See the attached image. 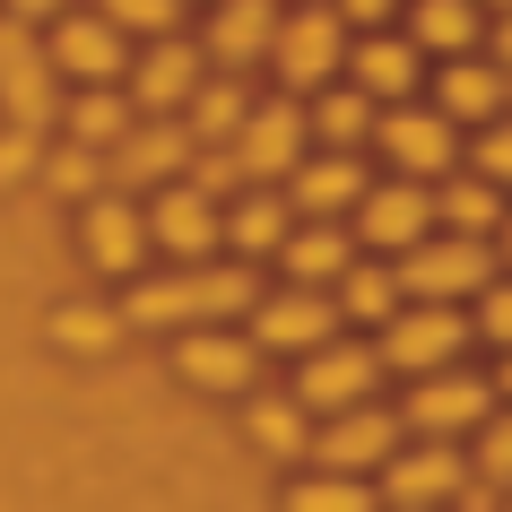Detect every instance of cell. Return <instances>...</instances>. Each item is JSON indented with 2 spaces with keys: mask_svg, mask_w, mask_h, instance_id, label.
Instances as JSON below:
<instances>
[{
  "mask_svg": "<svg viewBox=\"0 0 512 512\" xmlns=\"http://www.w3.org/2000/svg\"><path fill=\"white\" fill-rule=\"evenodd\" d=\"M400 35L417 44V61H460V53H478L486 9H469V0H400Z\"/></svg>",
  "mask_w": 512,
  "mask_h": 512,
  "instance_id": "cell-25",
  "label": "cell"
},
{
  "mask_svg": "<svg viewBox=\"0 0 512 512\" xmlns=\"http://www.w3.org/2000/svg\"><path fill=\"white\" fill-rule=\"evenodd\" d=\"M374 478H382L374 504H391V512H443L460 495V478H469V460H460V443H400Z\"/></svg>",
  "mask_w": 512,
  "mask_h": 512,
  "instance_id": "cell-13",
  "label": "cell"
},
{
  "mask_svg": "<svg viewBox=\"0 0 512 512\" xmlns=\"http://www.w3.org/2000/svg\"><path fill=\"white\" fill-rule=\"evenodd\" d=\"M226 157L243 165V183H252V191H278L304 157H313V139H304V105H296V96H252L243 131L226 139Z\"/></svg>",
  "mask_w": 512,
  "mask_h": 512,
  "instance_id": "cell-7",
  "label": "cell"
},
{
  "mask_svg": "<svg viewBox=\"0 0 512 512\" xmlns=\"http://www.w3.org/2000/svg\"><path fill=\"white\" fill-rule=\"evenodd\" d=\"M261 296V278L243 270V261H191V270H165V278H131V296H122V322L139 330H226L252 313Z\"/></svg>",
  "mask_w": 512,
  "mask_h": 512,
  "instance_id": "cell-1",
  "label": "cell"
},
{
  "mask_svg": "<svg viewBox=\"0 0 512 512\" xmlns=\"http://www.w3.org/2000/svg\"><path fill=\"white\" fill-rule=\"evenodd\" d=\"M87 235V261L105 278H148V217H139V200H122V191H96L79 217Z\"/></svg>",
  "mask_w": 512,
  "mask_h": 512,
  "instance_id": "cell-21",
  "label": "cell"
},
{
  "mask_svg": "<svg viewBox=\"0 0 512 512\" xmlns=\"http://www.w3.org/2000/svg\"><path fill=\"white\" fill-rule=\"evenodd\" d=\"M183 183L200 191V200H209V209H226V200H235V191H252V183H243V165L226 157V148H191V165H183Z\"/></svg>",
  "mask_w": 512,
  "mask_h": 512,
  "instance_id": "cell-39",
  "label": "cell"
},
{
  "mask_svg": "<svg viewBox=\"0 0 512 512\" xmlns=\"http://www.w3.org/2000/svg\"><path fill=\"white\" fill-rule=\"evenodd\" d=\"M61 139H70V148H87V157H105L113 139L131 131L139 113H131V96H122V87H61Z\"/></svg>",
  "mask_w": 512,
  "mask_h": 512,
  "instance_id": "cell-27",
  "label": "cell"
},
{
  "mask_svg": "<svg viewBox=\"0 0 512 512\" xmlns=\"http://www.w3.org/2000/svg\"><path fill=\"white\" fill-rule=\"evenodd\" d=\"M304 139L330 148V157H365V139H374V105H365L348 79H330L322 96H304Z\"/></svg>",
  "mask_w": 512,
  "mask_h": 512,
  "instance_id": "cell-28",
  "label": "cell"
},
{
  "mask_svg": "<svg viewBox=\"0 0 512 512\" xmlns=\"http://www.w3.org/2000/svg\"><path fill=\"white\" fill-rule=\"evenodd\" d=\"M469 478H486V486H504L512 495V408H495V417H478V434H469Z\"/></svg>",
  "mask_w": 512,
  "mask_h": 512,
  "instance_id": "cell-36",
  "label": "cell"
},
{
  "mask_svg": "<svg viewBox=\"0 0 512 512\" xmlns=\"http://www.w3.org/2000/svg\"><path fill=\"white\" fill-rule=\"evenodd\" d=\"M339 61H348V27L330 18V0H296V9H278V35H270V61L278 70V96H322L339 79Z\"/></svg>",
  "mask_w": 512,
  "mask_h": 512,
  "instance_id": "cell-3",
  "label": "cell"
},
{
  "mask_svg": "<svg viewBox=\"0 0 512 512\" xmlns=\"http://www.w3.org/2000/svg\"><path fill=\"white\" fill-rule=\"evenodd\" d=\"M200 44L191 35H157V44H139L131 70H122V96H131L139 122H174V113L191 105V87H200Z\"/></svg>",
  "mask_w": 512,
  "mask_h": 512,
  "instance_id": "cell-12",
  "label": "cell"
},
{
  "mask_svg": "<svg viewBox=\"0 0 512 512\" xmlns=\"http://www.w3.org/2000/svg\"><path fill=\"white\" fill-rule=\"evenodd\" d=\"M478 53H486V61H495V70H504V79H512V9H495V18H486Z\"/></svg>",
  "mask_w": 512,
  "mask_h": 512,
  "instance_id": "cell-44",
  "label": "cell"
},
{
  "mask_svg": "<svg viewBox=\"0 0 512 512\" xmlns=\"http://www.w3.org/2000/svg\"><path fill=\"white\" fill-rule=\"evenodd\" d=\"M339 79H348L374 113H391V105H417V79H426V61H417V44H408L400 27H391V35H348V61H339Z\"/></svg>",
  "mask_w": 512,
  "mask_h": 512,
  "instance_id": "cell-18",
  "label": "cell"
},
{
  "mask_svg": "<svg viewBox=\"0 0 512 512\" xmlns=\"http://www.w3.org/2000/svg\"><path fill=\"white\" fill-rule=\"evenodd\" d=\"M217 235H226V252L252 270V261H278V243L296 235V209H287V191H235V200L217 209Z\"/></svg>",
  "mask_w": 512,
  "mask_h": 512,
  "instance_id": "cell-24",
  "label": "cell"
},
{
  "mask_svg": "<svg viewBox=\"0 0 512 512\" xmlns=\"http://www.w3.org/2000/svg\"><path fill=\"white\" fill-rule=\"evenodd\" d=\"M391 408H400L408 443H460V434H478V417H495V391H486L478 365H452V374L408 382V400H391Z\"/></svg>",
  "mask_w": 512,
  "mask_h": 512,
  "instance_id": "cell-6",
  "label": "cell"
},
{
  "mask_svg": "<svg viewBox=\"0 0 512 512\" xmlns=\"http://www.w3.org/2000/svg\"><path fill=\"white\" fill-rule=\"evenodd\" d=\"M469 9H486V18H495V9H512V0H469Z\"/></svg>",
  "mask_w": 512,
  "mask_h": 512,
  "instance_id": "cell-48",
  "label": "cell"
},
{
  "mask_svg": "<svg viewBox=\"0 0 512 512\" xmlns=\"http://www.w3.org/2000/svg\"><path fill=\"white\" fill-rule=\"evenodd\" d=\"M61 9H79V0H0V18H9V27H53Z\"/></svg>",
  "mask_w": 512,
  "mask_h": 512,
  "instance_id": "cell-43",
  "label": "cell"
},
{
  "mask_svg": "<svg viewBox=\"0 0 512 512\" xmlns=\"http://www.w3.org/2000/svg\"><path fill=\"white\" fill-rule=\"evenodd\" d=\"M243 113H252V87L226 79V70H200V87H191V105L174 113V122H183L191 148H226V139L243 131Z\"/></svg>",
  "mask_w": 512,
  "mask_h": 512,
  "instance_id": "cell-29",
  "label": "cell"
},
{
  "mask_svg": "<svg viewBox=\"0 0 512 512\" xmlns=\"http://www.w3.org/2000/svg\"><path fill=\"white\" fill-rule=\"evenodd\" d=\"M365 183H374L365 157H330V148H313L278 191H287V209H296L304 226H348V209L365 200Z\"/></svg>",
  "mask_w": 512,
  "mask_h": 512,
  "instance_id": "cell-20",
  "label": "cell"
},
{
  "mask_svg": "<svg viewBox=\"0 0 512 512\" xmlns=\"http://www.w3.org/2000/svg\"><path fill=\"white\" fill-rule=\"evenodd\" d=\"M400 443H408V434H400V408H391V400H356V408H339V417L313 426V460L339 469V478H374Z\"/></svg>",
  "mask_w": 512,
  "mask_h": 512,
  "instance_id": "cell-10",
  "label": "cell"
},
{
  "mask_svg": "<svg viewBox=\"0 0 512 512\" xmlns=\"http://www.w3.org/2000/svg\"><path fill=\"white\" fill-rule=\"evenodd\" d=\"M330 313H339V330H365V339H374V330L400 313V278H391V261H348V278L330 287Z\"/></svg>",
  "mask_w": 512,
  "mask_h": 512,
  "instance_id": "cell-31",
  "label": "cell"
},
{
  "mask_svg": "<svg viewBox=\"0 0 512 512\" xmlns=\"http://www.w3.org/2000/svg\"><path fill=\"white\" fill-rule=\"evenodd\" d=\"M330 18L348 35H391L400 27V0H330Z\"/></svg>",
  "mask_w": 512,
  "mask_h": 512,
  "instance_id": "cell-41",
  "label": "cell"
},
{
  "mask_svg": "<svg viewBox=\"0 0 512 512\" xmlns=\"http://www.w3.org/2000/svg\"><path fill=\"white\" fill-rule=\"evenodd\" d=\"M174 374L191 391H252L261 382V348L243 330H183L174 339Z\"/></svg>",
  "mask_w": 512,
  "mask_h": 512,
  "instance_id": "cell-23",
  "label": "cell"
},
{
  "mask_svg": "<svg viewBox=\"0 0 512 512\" xmlns=\"http://www.w3.org/2000/svg\"><path fill=\"white\" fill-rule=\"evenodd\" d=\"M183 165H191L183 122H131V131L105 148V191H122V200H148V191L183 183Z\"/></svg>",
  "mask_w": 512,
  "mask_h": 512,
  "instance_id": "cell-14",
  "label": "cell"
},
{
  "mask_svg": "<svg viewBox=\"0 0 512 512\" xmlns=\"http://www.w3.org/2000/svg\"><path fill=\"white\" fill-rule=\"evenodd\" d=\"M278 9H296V0H278Z\"/></svg>",
  "mask_w": 512,
  "mask_h": 512,
  "instance_id": "cell-49",
  "label": "cell"
},
{
  "mask_svg": "<svg viewBox=\"0 0 512 512\" xmlns=\"http://www.w3.org/2000/svg\"><path fill=\"white\" fill-rule=\"evenodd\" d=\"M183 9H191V0H183ZM200 9H209V0H200Z\"/></svg>",
  "mask_w": 512,
  "mask_h": 512,
  "instance_id": "cell-50",
  "label": "cell"
},
{
  "mask_svg": "<svg viewBox=\"0 0 512 512\" xmlns=\"http://www.w3.org/2000/svg\"><path fill=\"white\" fill-rule=\"evenodd\" d=\"M243 434H252L261 452H278V460L313 452V426H304V408H296V400H278V391H252V408H243Z\"/></svg>",
  "mask_w": 512,
  "mask_h": 512,
  "instance_id": "cell-32",
  "label": "cell"
},
{
  "mask_svg": "<svg viewBox=\"0 0 512 512\" xmlns=\"http://www.w3.org/2000/svg\"><path fill=\"white\" fill-rule=\"evenodd\" d=\"M35 157H44V148H35V131H9V139H0V183L35 174Z\"/></svg>",
  "mask_w": 512,
  "mask_h": 512,
  "instance_id": "cell-42",
  "label": "cell"
},
{
  "mask_svg": "<svg viewBox=\"0 0 512 512\" xmlns=\"http://www.w3.org/2000/svg\"><path fill=\"white\" fill-rule=\"evenodd\" d=\"M139 217H148V252H165L174 270H191V261H226V235H217V209L200 200L191 183H165L139 200Z\"/></svg>",
  "mask_w": 512,
  "mask_h": 512,
  "instance_id": "cell-16",
  "label": "cell"
},
{
  "mask_svg": "<svg viewBox=\"0 0 512 512\" xmlns=\"http://www.w3.org/2000/svg\"><path fill=\"white\" fill-rule=\"evenodd\" d=\"M35 165H44V183L70 191V200H96V191H105V157H87V148H70V139H53Z\"/></svg>",
  "mask_w": 512,
  "mask_h": 512,
  "instance_id": "cell-38",
  "label": "cell"
},
{
  "mask_svg": "<svg viewBox=\"0 0 512 512\" xmlns=\"http://www.w3.org/2000/svg\"><path fill=\"white\" fill-rule=\"evenodd\" d=\"M469 339H478V348H495V356L512 348V278H495V287H478V296H469Z\"/></svg>",
  "mask_w": 512,
  "mask_h": 512,
  "instance_id": "cell-40",
  "label": "cell"
},
{
  "mask_svg": "<svg viewBox=\"0 0 512 512\" xmlns=\"http://www.w3.org/2000/svg\"><path fill=\"white\" fill-rule=\"evenodd\" d=\"M243 339H252V348L261 356H313V348H330V339H339V313H330V296L322 287H261V296H252V313H243Z\"/></svg>",
  "mask_w": 512,
  "mask_h": 512,
  "instance_id": "cell-9",
  "label": "cell"
},
{
  "mask_svg": "<svg viewBox=\"0 0 512 512\" xmlns=\"http://www.w3.org/2000/svg\"><path fill=\"white\" fill-rule=\"evenodd\" d=\"M486 391H495V408H512V348L495 356V374H486Z\"/></svg>",
  "mask_w": 512,
  "mask_h": 512,
  "instance_id": "cell-46",
  "label": "cell"
},
{
  "mask_svg": "<svg viewBox=\"0 0 512 512\" xmlns=\"http://www.w3.org/2000/svg\"><path fill=\"white\" fill-rule=\"evenodd\" d=\"M469 313H452V304H400L391 322L374 330V365L400 382H426V374H452V365H469Z\"/></svg>",
  "mask_w": 512,
  "mask_h": 512,
  "instance_id": "cell-2",
  "label": "cell"
},
{
  "mask_svg": "<svg viewBox=\"0 0 512 512\" xmlns=\"http://www.w3.org/2000/svg\"><path fill=\"white\" fill-rule=\"evenodd\" d=\"M44 61H53L61 87H122L131 70V44L96 18V9H61L53 27H44Z\"/></svg>",
  "mask_w": 512,
  "mask_h": 512,
  "instance_id": "cell-11",
  "label": "cell"
},
{
  "mask_svg": "<svg viewBox=\"0 0 512 512\" xmlns=\"http://www.w3.org/2000/svg\"><path fill=\"white\" fill-rule=\"evenodd\" d=\"M486 252H495V270L512 278V209H504V226H495V243H486Z\"/></svg>",
  "mask_w": 512,
  "mask_h": 512,
  "instance_id": "cell-47",
  "label": "cell"
},
{
  "mask_svg": "<svg viewBox=\"0 0 512 512\" xmlns=\"http://www.w3.org/2000/svg\"><path fill=\"white\" fill-rule=\"evenodd\" d=\"M365 148H382V165H391V183H443V174H460V131L443 122L434 105H391L374 113V139Z\"/></svg>",
  "mask_w": 512,
  "mask_h": 512,
  "instance_id": "cell-5",
  "label": "cell"
},
{
  "mask_svg": "<svg viewBox=\"0 0 512 512\" xmlns=\"http://www.w3.org/2000/svg\"><path fill=\"white\" fill-rule=\"evenodd\" d=\"M348 261H356V243H348V226H304L296 217V235L278 243V287H339L348 278Z\"/></svg>",
  "mask_w": 512,
  "mask_h": 512,
  "instance_id": "cell-26",
  "label": "cell"
},
{
  "mask_svg": "<svg viewBox=\"0 0 512 512\" xmlns=\"http://www.w3.org/2000/svg\"><path fill=\"white\" fill-rule=\"evenodd\" d=\"M53 339H61V348H79V356H105L113 339H122V313H105V304H61Z\"/></svg>",
  "mask_w": 512,
  "mask_h": 512,
  "instance_id": "cell-37",
  "label": "cell"
},
{
  "mask_svg": "<svg viewBox=\"0 0 512 512\" xmlns=\"http://www.w3.org/2000/svg\"><path fill=\"white\" fill-rule=\"evenodd\" d=\"M434 113L452 122L460 139L486 131V122H504V70L486 53H460V61H434Z\"/></svg>",
  "mask_w": 512,
  "mask_h": 512,
  "instance_id": "cell-22",
  "label": "cell"
},
{
  "mask_svg": "<svg viewBox=\"0 0 512 512\" xmlns=\"http://www.w3.org/2000/svg\"><path fill=\"white\" fill-rule=\"evenodd\" d=\"M391 278H400V304H452V313H469V296L478 287H495V252L486 243H460V235H426L417 252H400L391 261Z\"/></svg>",
  "mask_w": 512,
  "mask_h": 512,
  "instance_id": "cell-4",
  "label": "cell"
},
{
  "mask_svg": "<svg viewBox=\"0 0 512 512\" xmlns=\"http://www.w3.org/2000/svg\"><path fill=\"white\" fill-rule=\"evenodd\" d=\"M87 9H96V18H105L113 35H122V44H157V35H183V0H87Z\"/></svg>",
  "mask_w": 512,
  "mask_h": 512,
  "instance_id": "cell-33",
  "label": "cell"
},
{
  "mask_svg": "<svg viewBox=\"0 0 512 512\" xmlns=\"http://www.w3.org/2000/svg\"><path fill=\"white\" fill-rule=\"evenodd\" d=\"M287 512H382L365 478H339V469H313V478L287 486Z\"/></svg>",
  "mask_w": 512,
  "mask_h": 512,
  "instance_id": "cell-34",
  "label": "cell"
},
{
  "mask_svg": "<svg viewBox=\"0 0 512 512\" xmlns=\"http://www.w3.org/2000/svg\"><path fill=\"white\" fill-rule=\"evenodd\" d=\"M287 400L304 408V417H339V408L356 400H382V365H374V339H356V330H339L330 348H313L296 365V391Z\"/></svg>",
  "mask_w": 512,
  "mask_h": 512,
  "instance_id": "cell-8",
  "label": "cell"
},
{
  "mask_svg": "<svg viewBox=\"0 0 512 512\" xmlns=\"http://www.w3.org/2000/svg\"><path fill=\"white\" fill-rule=\"evenodd\" d=\"M504 512H512V495H504Z\"/></svg>",
  "mask_w": 512,
  "mask_h": 512,
  "instance_id": "cell-51",
  "label": "cell"
},
{
  "mask_svg": "<svg viewBox=\"0 0 512 512\" xmlns=\"http://www.w3.org/2000/svg\"><path fill=\"white\" fill-rule=\"evenodd\" d=\"M270 35H278V0H209V27L191 35L209 70L243 79V70H261L270 61Z\"/></svg>",
  "mask_w": 512,
  "mask_h": 512,
  "instance_id": "cell-19",
  "label": "cell"
},
{
  "mask_svg": "<svg viewBox=\"0 0 512 512\" xmlns=\"http://www.w3.org/2000/svg\"><path fill=\"white\" fill-rule=\"evenodd\" d=\"M460 174H478V183H495V191L512 200V113L460 139Z\"/></svg>",
  "mask_w": 512,
  "mask_h": 512,
  "instance_id": "cell-35",
  "label": "cell"
},
{
  "mask_svg": "<svg viewBox=\"0 0 512 512\" xmlns=\"http://www.w3.org/2000/svg\"><path fill=\"white\" fill-rule=\"evenodd\" d=\"M434 235V191L426 183H365V200L348 209V243H365V252H417V243Z\"/></svg>",
  "mask_w": 512,
  "mask_h": 512,
  "instance_id": "cell-15",
  "label": "cell"
},
{
  "mask_svg": "<svg viewBox=\"0 0 512 512\" xmlns=\"http://www.w3.org/2000/svg\"><path fill=\"white\" fill-rule=\"evenodd\" d=\"M0 105H9L18 131H44L61 113V79H53V61H44V35L9 27V18H0Z\"/></svg>",
  "mask_w": 512,
  "mask_h": 512,
  "instance_id": "cell-17",
  "label": "cell"
},
{
  "mask_svg": "<svg viewBox=\"0 0 512 512\" xmlns=\"http://www.w3.org/2000/svg\"><path fill=\"white\" fill-rule=\"evenodd\" d=\"M504 226V191L478 183V174H443L434 183V235H460V243H495Z\"/></svg>",
  "mask_w": 512,
  "mask_h": 512,
  "instance_id": "cell-30",
  "label": "cell"
},
{
  "mask_svg": "<svg viewBox=\"0 0 512 512\" xmlns=\"http://www.w3.org/2000/svg\"><path fill=\"white\" fill-rule=\"evenodd\" d=\"M452 512H504V486H486V478H460Z\"/></svg>",
  "mask_w": 512,
  "mask_h": 512,
  "instance_id": "cell-45",
  "label": "cell"
}]
</instances>
